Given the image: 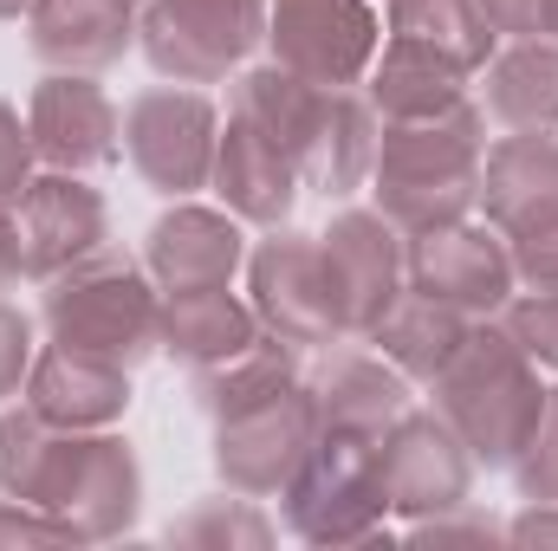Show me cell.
I'll return each mask as SVG.
<instances>
[{
	"mask_svg": "<svg viewBox=\"0 0 558 551\" xmlns=\"http://www.w3.org/2000/svg\"><path fill=\"white\" fill-rule=\"evenodd\" d=\"M454 539L494 546V539H507V526H494L487 513H474V500H461L448 513H428V519H410V546H454Z\"/></svg>",
	"mask_w": 558,
	"mask_h": 551,
	"instance_id": "d6a6232c",
	"label": "cell"
},
{
	"mask_svg": "<svg viewBox=\"0 0 558 551\" xmlns=\"http://www.w3.org/2000/svg\"><path fill=\"white\" fill-rule=\"evenodd\" d=\"M247 305L254 318L299 344V351H325V344H344V311H338V285L325 267V247L318 234H299V228H267V241L247 254Z\"/></svg>",
	"mask_w": 558,
	"mask_h": 551,
	"instance_id": "9c48e42d",
	"label": "cell"
},
{
	"mask_svg": "<svg viewBox=\"0 0 558 551\" xmlns=\"http://www.w3.org/2000/svg\"><path fill=\"white\" fill-rule=\"evenodd\" d=\"M500 39H546V0H481Z\"/></svg>",
	"mask_w": 558,
	"mask_h": 551,
	"instance_id": "d590c367",
	"label": "cell"
},
{
	"mask_svg": "<svg viewBox=\"0 0 558 551\" xmlns=\"http://www.w3.org/2000/svg\"><path fill=\"white\" fill-rule=\"evenodd\" d=\"M410 285L461 305L468 318H494L520 292V273L507 241L487 221H454V228L410 234Z\"/></svg>",
	"mask_w": 558,
	"mask_h": 551,
	"instance_id": "2e32d148",
	"label": "cell"
},
{
	"mask_svg": "<svg viewBox=\"0 0 558 551\" xmlns=\"http://www.w3.org/2000/svg\"><path fill=\"white\" fill-rule=\"evenodd\" d=\"M267 325L254 318L247 298H234V285H202V292H162V351L195 364H215L228 351H241L247 338H260Z\"/></svg>",
	"mask_w": 558,
	"mask_h": 551,
	"instance_id": "484cf974",
	"label": "cell"
},
{
	"mask_svg": "<svg viewBox=\"0 0 558 551\" xmlns=\"http://www.w3.org/2000/svg\"><path fill=\"white\" fill-rule=\"evenodd\" d=\"M20 396L52 428H118L124 409H131V370L105 364V357H85V351H65V344H46L33 357Z\"/></svg>",
	"mask_w": 558,
	"mask_h": 551,
	"instance_id": "7402d4cb",
	"label": "cell"
},
{
	"mask_svg": "<svg viewBox=\"0 0 558 551\" xmlns=\"http://www.w3.org/2000/svg\"><path fill=\"white\" fill-rule=\"evenodd\" d=\"M286 532L305 546H390V487L377 467V441L318 428L292 480L279 487Z\"/></svg>",
	"mask_w": 558,
	"mask_h": 551,
	"instance_id": "8992f818",
	"label": "cell"
},
{
	"mask_svg": "<svg viewBox=\"0 0 558 551\" xmlns=\"http://www.w3.org/2000/svg\"><path fill=\"white\" fill-rule=\"evenodd\" d=\"M13 546H85V539H78L59 513L0 493V551H13Z\"/></svg>",
	"mask_w": 558,
	"mask_h": 551,
	"instance_id": "1f68e13d",
	"label": "cell"
},
{
	"mask_svg": "<svg viewBox=\"0 0 558 551\" xmlns=\"http://www.w3.org/2000/svg\"><path fill=\"white\" fill-rule=\"evenodd\" d=\"M162 539L169 546H195V551H260L274 546V519L247 493H234V500L221 493V500H195L189 513H175Z\"/></svg>",
	"mask_w": 558,
	"mask_h": 551,
	"instance_id": "f1b7e54d",
	"label": "cell"
},
{
	"mask_svg": "<svg viewBox=\"0 0 558 551\" xmlns=\"http://www.w3.org/2000/svg\"><path fill=\"white\" fill-rule=\"evenodd\" d=\"M143 267L162 292L234 285V273L247 267V221H234L228 208L175 201L169 215H156V228L143 241Z\"/></svg>",
	"mask_w": 558,
	"mask_h": 551,
	"instance_id": "ac0fdd59",
	"label": "cell"
},
{
	"mask_svg": "<svg viewBox=\"0 0 558 551\" xmlns=\"http://www.w3.org/2000/svg\"><path fill=\"white\" fill-rule=\"evenodd\" d=\"M137 46L169 85H221L267 46V0H143Z\"/></svg>",
	"mask_w": 558,
	"mask_h": 551,
	"instance_id": "ba28073f",
	"label": "cell"
},
{
	"mask_svg": "<svg viewBox=\"0 0 558 551\" xmlns=\"http://www.w3.org/2000/svg\"><path fill=\"white\" fill-rule=\"evenodd\" d=\"M351 338H371L377 318L410 292V234L384 208H338L318 234Z\"/></svg>",
	"mask_w": 558,
	"mask_h": 551,
	"instance_id": "7c38bea8",
	"label": "cell"
},
{
	"mask_svg": "<svg viewBox=\"0 0 558 551\" xmlns=\"http://www.w3.org/2000/svg\"><path fill=\"white\" fill-rule=\"evenodd\" d=\"M487 118L520 137H558V39H507L487 65Z\"/></svg>",
	"mask_w": 558,
	"mask_h": 551,
	"instance_id": "d4e9b609",
	"label": "cell"
},
{
	"mask_svg": "<svg viewBox=\"0 0 558 551\" xmlns=\"http://www.w3.org/2000/svg\"><path fill=\"white\" fill-rule=\"evenodd\" d=\"M267 46L312 85H357L384 52V20L371 0H267Z\"/></svg>",
	"mask_w": 558,
	"mask_h": 551,
	"instance_id": "8fae6325",
	"label": "cell"
},
{
	"mask_svg": "<svg viewBox=\"0 0 558 551\" xmlns=\"http://www.w3.org/2000/svg\"><path fill=\"white\" fill-rule=\"evenodd\" d=\"M33 357H39V344H33V318H26L13 298H0V403L26 390Z\"/></svg>",
	"mask_w": 558,
	"mask_h": 551,
	"instance_id": "836d02e7",
	"label": "cell"
},
{
	"mask_svg": "<svg viewBox=\"0 0 558 551\" xmlns=\"http://www.w3.org/2000/svg\"><path fill=\"white\" fill-rule=\"evenodd\" d=\"M26 279V247H20V221H13V201H0V292H13Z\"/></svg>",
	"mask_w": 558,
	"mask_h": 551,
	"instance_id": "74e56055",
	"label": "cell"
},
{
	"mask_svg": "<svg viewBox=\"0 0 558 551\" xmlns=\"http://www.w3.org/2000/svg\"><path fill=\"white\" fill-rule=\"evenodd\" d=\"M33 7H39V0H0V20H26Z\"/></svg>",
	"mask_w": 558,
	"mask_h": 551,
	"instance_id": "f35d334b",
	"label": "cell"
},
{
	"mask_svg": "<svg viewBox=\"0 0 558 551\" xmlns=\"http://www.w3.org/2000/svg\"><path fill=\"white\" fill-rule=\"evenodd\" d=\"M364 98L377 105L384 124H397V118H435V111H454L468 98V72L448 65L441 52H422V46L390 39L377 52V65H371V91Z\"/></svg>",
	"mask_w": 558,
	"mask_h": 551,
	"instance_id": "4316f807",
	"label": "cell"
},
{
	"mask_svg": "<svg viewBox=\"0 0 558 551\" xmlns=\"http://www.w3.org/2000/svg\"><path fill=\"white\" fill-rule=\"evenodd\" d=\"M513 487L520 500H558V383L546 390V409L533 421L526 448L513 454Z\"/></svg>",
	"mask_w": 558,
	"mask_h": 551,
	"instance_id": "4dcf8cb0",
	"label": "cell"
},
{
	"mask_svg": "<svg viewBox=\"0 0 558 551\" xmlns=\"http://www.w3.org/2000/svg\"><path fill=\"white\" fill-rule=\"evenodd\" d=\"M228 111L260 124L267 137L292 156L299 182L318 188L325 201H344L371 182V162H377V105L351 85H312L286 65H247L234 72V91H228Z\"/></svg>",
	"mask_w": 558,
	"mask_h": 551,
	"instance_id": "7a4b0ae2",
	"label": "cell"
},
{
	"mask_svg": "<svg viewBox=\"0 0 558 551\" xmlns=\"http://www.w3.org/2000/svg\"><path fill=\"white\" fill-rule=\"evenodd\" d=\"M0 493L59 513L85 546L124 539L143 513V467L111 428H52L33 403L0 415Z\"/></svg>",
	"mask_w": 558,
	"mask_h": 551,
	"instance_id": "6da1fadb",
	"label": "cell"
},
{
	"mask_svg": "<svg viewBox=\"0 0 558 551\" xmlns=\"http://www.w3.org/2000/svg\"><path fill=\"white\" fill-rule=\"evenodd\" d=\"M377 467H384V487H390V513H403V519L448 513L474 493V454L435 409L397 415L377 441Z\"/></svg>",
	"mask_w": 558,
	"mask_h": 551,
	"instance_id": "5bb4252c",
	"label": "cell"
},
{
	"mask_svg": "<svg viewBox=\"0 0 558 551\" xmlns=\"http://www.w3.org/2000/svg\"><path fill=\"white\" fill-rule=\"evenodd\" d=\"M26 131L46 169L92 175L124 156V111L92 72H46L26 98Z\"/></svg>",
	"mask_w": 558,
	"mask_h": 551,
	"instance_id": "9a60e30c",
	"label": "cell"
},
{
	"mask_svg": "<svg viewBox=\"0 0 558 551\" xmlns=\"http://www.w3.org/2000/svg\"><path fill=\"white\" fill-rule=\"evenodd\" d=\"M215 143H221V111L195 85H149L124 105V156L169 201H189L195 188H208Z\"/></svg>",
	"mask_w": 558,
	"mask_h": 551,
	"instance_id": "30bf717a",
	"label": "cell"
},
{
	"mask_svg": "<svg viewBox=\"0 0 558 551\" xmlns=\"http://www.w3.org/2000/svg\"><path fill=\"white\" fill-rule=\"evenodd\" d=\"M481 208L520 285H558V137L507 131L481 156Z\"/></svg>",
	"mask_w": 558,
	"mask_h": 551,
	"instance_id": "52a82bcc",
	"label": "cell"
},
{
	"mask_svg": "<svg viewBox=\"0 0 558 551\" xmlns=\"http://www.w3.org/2000/svg\"><path fill=\"white\" fill-rule=\"evenodd\" d=\"M481 318H468L461 305H448V298H435V292H422L410 285L384 318H377V331H371V344L410 377V383H435L448 364H454V351L468 344V331H474Z\"/></svg>",
	"mask_w": 558,
	"mask_h": 551,
	"instance_id": "cb8c5ba5",
	"label": "cell"
},
{
	"mask_svg": "<svg viewBox=\"0 0 558 551\" xmlns=\"http://www.w3.org/2000/svg\"><path fill=\"white\" fill-rule=\"evenodd\" d=\"M131 7H143V0H131Z\"/></svg>",
	"mask_w": 558,
	"mask_h": 551,
	"instance_id": "60d3db41",
	"label": "cell"
},
{
	"mask_svg": "<svg viewBox=\"0 0 558 551\" xmlns=\"http://www.w3.org/2000/svg\"><path fill=\"white\" fill-rule=\"evenodd\" d=\"M507 539L533 551H558V500H526V513L507 526Z\"/></svg>",
	"mask_w": 558,
	"mask_h": 551,
	"instance_id": "8d00e7d4",
	"label": "cell"
},
{
	"mask_svg": "<svg viewBox=\"0 0 558 551\" xmlns=\"http://www.w3.org/2000/svg\"><path fill=\"white\" fill-rule=\"evenodd\" d=\"M299 357H305L299 344L260 331L241 351H228L215 364H195L189 370V396H195V409L208 415V421L241 415V409H254V403H267V396H279V390H292V383H305V364Z\"/></svg>",
	"mask_w": 558,
	"mask_h": 551,
	"instance_id": "603a6c76",
	"label": "cell"
},
{
	"mask_svg": "<svg viewBox=\"0 0 558 551\" xmlns=\"http://www.w3.org/2000/svg\"><path fill=\"white\" fill-rule=\"evenodd\" d=\"M39 325L65 351H85V357L137 370V364H149L162 351V285L124 247L105 241L98 254H85L65 273L46 279Z\"/></svg>",
	"mask_w": 558,
	"mask_h": 551,
	"instance_id": "277c9868",
	"label": "cell"
},
{
	"mask_svg": "<svg viewBox=\"0 0 558 551\" xmlns=\"http://www.w3.org/2000/svg\"><path fill=\"white\" fill-rule=\"evenodd\" d=\"M494 318H500V331H507L539 370H558V285H526V292H513Z\"/></svg>",
	"mask_w": 558,
	"mask_h": 551,
	"instance_id": "f546056e",
	"label": "cell"
},
{
	"mask_svg": "<svg viewBox=\"0 0 558 551\" xmlns=\"http://www.w3.org/2000/svg\"><path fill=\"white\" fill-rule=\"evenodd\" d=\"M312 441H318V409H312L305 383H292L267 403H254V409L215 421V474H221L228 493L267 500L292 480V467L305 461Z\"/></svg>",
	"mask_w": 558,
	"mask_h": 551,
	"instance_id": "4fadbf2b",
	"label": "cell"
},
{
	"mask_svg": "<svg viewBox=\"0 0 558 551\" xmlns=\"http://www.w3.org/2000/svg\"><path fill=\"white\" fill-rule=\"evenodd\" d=\"M208 188L221 195V208H228L234 221H247V228H286L292 208H299V188H305V182H299L292 156H286L260 124H247V118L228 111L221 143H215Z\"/></svg>",
	"mask_w": 558,
	"mask_h": 551,
	"instance_id": "ffe728a7",
	"label": "cell"
},
{
	"mask_svg": "<svg viewBox=\"0 0 558 551\" xmlns=\"http://www.w3.org/2000/svg\"><path fill=\"white\" fill-rule=\"evenodd\" d=\"M26 46L52 72H111L137 46V7L131 0H39L26 13Z\"/></svg>",
	"mask_w": 558,
	"mask_h": 551,
	"instance_id": "44dd1931",
	"label": "cell"
},
{
	"mask_svg": "<svg viewBox=\"0 0 558 551\" xmlns=\"http://www.w3.org/2000/svg\"><path fill=\"white\" fill-rule=\"evenodd\" d=\"M33 162H39V149H33L26 118L0 98V201H20V188L33 182Z\"/></svg>",
	"mask_w": 558,
	"mask_h": 551,
	"instance_id": "e575fe53",
	"label": "cell"
},
{
	"mask_svg": "<svg viewBox=\"0 0 558 551\" xmlns=\"http://www.w3.org/2000/svg\"><path fill=\"white\" fill-rule=\"evenodd\" d=\"M13 221H20V247H26V279L65 273L72 260H85V254H98L111 241L105 195L72 169L33 175L20 188V201H13Z\"/></svg>",
	"mask_w": 558,
	"mask_h": 551,
	"instance_id": "e0dca14e",
	"label": "cell"
},
{
	"mask_svg": "<svg viewBox=\"0 0 558 551\" xmlns=\"http://www.w3.org/2000/svg\"><path fill=\"white\" fill-rule=\"evenodd\" d=\"M546 39H558V0H546Z\"/></svg>",
	"mask_w": 558,
	"mask_h": 551,
	"instance_id": "ab89813d",
	"label": "cell"
},
{
	"mask_svg": "<svg viewBox=\"0 0 558 551\" xmlns=\"http://www.w3.org/2000/svg\"><path fill=\"white\" fill-rule=\"evenodd\" d=\"M428 390H435V415L468 441L474 467H513V454L526 448L533 421L546 409L539 364L487 318L468 331V344Z\"/></svg>",
	"mask_w": 558,
	"mask_h": 551,
	"instance_id": "5b68a950",
	"label": "cell"
},
{
	"mask_svg": "<svg viewBox=\"0 0 558 551\" xmlns=\"http://www.w3.org/2000/svg\"><path fill=\"white\" fill-rule=\"evenodd\" d=\"M384 33L403 39V46H422V52H441V59L461 65L468 78L500 52V33L487 26L481 0H390Z\"/></svg>",
	"mask_w": 558,
	"mask_h": 551,
	"instance_id": "83f0119b",
	"label": "cell"
},
{
	"mask_svg": "<svg viewBox=\"0 0 558 551\" xmlns=\"http://www.w3.org/2000/svg\"><path fill=\"white\" fill-rule=\"evenodd\" d=\"M481 156H487V111L474 98H461L454 111H435V118L384 124L377 162H371L377 208L403 234L468 221L481 208Z\"/></svg>",
	"mask_w": 558,
	"mask_h": 551,
	"instance_id": "3957f363",
	"label": "cell"
},
{
	"mask_svg": "<svg viewBox=\"0 0 558 551\" xmlns=\"http://www.w3.org/2000/svg\"><path fill=\"white\" fill-rule=\"evenodd\" d=\"M305 396L318 409V428L384 441V428L410 409V377L384 351H338V344H325L318 364L305 370Z\"/></svg>",
	"mask_w": 558,
	"mask_h": 551,
	"instance_id": "d6986e66",
	"label": "cell"
}]
</instances>
